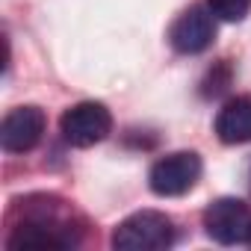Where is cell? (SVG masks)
<instances>
[{"label": "cell", "mask_w": 251, "mask_h": 251, "mask_svg": "<svg viewBox=\"0 0 251 251\" xmlns=\"http://www.w3.org/2000/svg\"><path fill=\"white\" fill-rule=\"evenodd\" d=\"M172 242H175V225L166 213L157 210L133 213L112 233V245L121 251H163Z\"/></svg>", "instance_id": "1"}, {"label": "cell", "mask_w": 251, "mask_h": 251, "mask_svg": "<svg viewBox=\"0 0 251 251\" xmlns=\"http://www.w3.org/2000/svg\"><path fill=\"white\" fill-rule=\"evenodd\" d=\"M59 130L65 136L68 145L74 148H92L98 142H103L112 130V115L103 103L98 100H83L74 103L71 109H65L62 121H59Z\"/></svg>", "instance_id": "2"}, {"label": "cell", "mask_w": 251, "mask_h": 251, "mask_svg": "<svg viewBox=\"0 0 251 251\" xmlns=\"http://www.w3.org/2000/svg\"><path fill=\"white\" fill-rule=\"evenodd\" d=\"M198 177H201V157L195 151H177L151 166L148 183L157 195L177 198V195H186L198 183Z\"/></svg>", "instance_id": "3"}, {"label": "cell", "mask_w": 251, "mask_h": 251, "mask_svg": "<svg viewBox=\"0 0 251 251\" xmlns=\"http://www.w3.org/2000/svg\"><path fill=\"white\" fill-rule=\"evenodd\" d=\"M77 242V236L71 233V227L53 213V207L48 210H39L36 216H30V219H24L15 230H12V236L6 239V245L9 248H68V245H74Z\"/></svg>", "instance_id": "4"}, {"label": "cell", "mask_w": 251, "mask_h": 251, "mask_svg": "<svg viewBox=\"0 0 251 251\" xmlns=\"http://www.w3.org/2000/svg\"><path fill=\"white\" fill-rule=\"evenodd\" d=\"M204 227L222 245L251 242V207L239 198H219L204 210Z\"/></svg>", "instance_id": "5"}, {"label": "cell", "mask_w": 251, "mask_h": 251, "mask_svg": "<svg viewBox=\"0 0 251 251\" xmlns=\"http://www.w3.org/2000/svg\"><path fill=\"white\" fill-rule=\"evenodd\" d=\"M45 112L39 106H18L0 124V148L6 154H24L33 151L42 142L45 133Z\"/></svg>", "instance_id": "6"}, {"label": "cell", "mask_w": 251, "mask_h": 251, "mask_svg": "<svg viewBox=\"0 0 251 251\" xmlns=\"http://www.w3.org/2000/svg\"><path fill=\"white\" fill-rule=\"evenodd\" d=\"M172 48L177 53H201L213 45L216 39V15L210 6H192L180 12V18L172 24Z\"/></svg>", "instance_id": "7"}, {"label": "cell", "mask_w": 251, "mask_h": 251, "mask_svg": "<svg viewBox=\"0 0 251 251\" xmlns=\"http://www.w3.org/2000/svg\"><path fill=\"white\" fill-rule=\"evenodd\" d=\"M216 136L225 145L251 142V95L230 98L216 115Z\"/></svg>", "instance_id": "8"}, {"label": "cell", "mask_w": 251, "mask_h": 251, "mask_svg": "<svg viewBox=\"0 0 251 251\" xmlns=\"http://www.w3.org/2000/svg\"><path fill=\"white\" fill-rule=\"evenodd\" d=\"M207 6L216 18L222 21H242L251 12V0H207Z\"/></svg>", "instance_id": "9"}]
</instances>
